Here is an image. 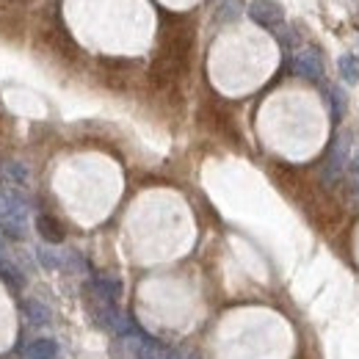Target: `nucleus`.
Here are the masks:
<instances>
[{
  "label": "nucleus",
  "instance_id": "obj_1",
  "mask_svg": "<svg viewBox=\"0 0 359 359\" xmlns=\"http://www.w3.org/2000/svg\"><path fill=\"white\" fill-rule=\"evenodd\" d=\"M348 155H351V133L340 130L334 133V138L326 146V157H323V168H320V180L326 185H334L345 171H348Z\"/></svg>",
  "mask_w": 359,
  "mask_h": 359
},
{
  "label": "nucleus",
  "instance_id": "obj_2",
  "mask_svg": "<svg viewBox=\"0 0 359 359\" xmlns=\"http://www.w3.org/2000/svg\"><path fill=\"white\" fill-rule=\"evenodd\" d=\"M293 72L309 83H320L323 80V58L315 47H307V50H298L295 58H293Z\"/></svg>",
  "mask_w": 359,
  "mask_h": 359
},
{
  "label": "nucleus",
  "instance_id": "obj_3",
  "mask_svg": "<svg viewBox=\"0 0 359 359\" xmlns=\"http://www.w3.org/2000/svg\"><path fill=\"white\" fill-rule=\"evenodd\" d=\"M246 14L262 28H279L284 22V8L276 0H251Z\"/></svg>",
  "mask_w": 359,
  "mask_h": 359
},
{
  "label": "nucleus",
  "instance_id": "obj_4",
  "mask_svg": "<svg viewBox=\"0 0 359 359\" xmlns=\"http://www.w3.org/2000/svg\"><path fill=\"white\" fill-rule=\"evenodd\" d=\"M36 229H39V235H41L47 243H61V240H64L61 224H58L52 215H47V213H39V215H36Z\"/></svg>",
  "mask_w": 359,
  "mask_h": 359
},
{
  "label": "nucleus",
  "instance_id": "obj_5",
  "mask_svg": "<svg viewBox=\"0 0 359 359\" xmlns=\"http://www.w3.org/2000/svg\"><path fill=\"white\" fill-rule=\"evenodd\" d=\"M337 69H340V77H342L348 86L359 83V58H356V55H340Z\"/></svg>",
  "mask_w": 359,
  "mask_h": 359
},
{
  "label": "nucleus",
  "instance_id": "obj_6",
  "mask_svg": "<svg viewBox=\"0 0 359 359\" xmlns=\"http://www.w3.org/2000/svg\"><path fill=\"white\" fill-rule=\"evenodd\" d=\"M329 99H331V119L334 122H342L345 110H348V99L342 94V88H329Z\"/></svg>",
  "mask_w": 359,
  "mask_h": 359
},
{
  "label": "nucleus",
  "instance_id": "obj_7",
  "mask_svg": "<svg viewBox=\"0 0 359 359\" xmlns=\"http://www.w3.org/2000/svg\"><path fill=\"white\" fill-rule=\"evenodd\" d=\"M240 11H243V0H224L221 8L215 11V17H218V22H232L240 17Z\"/></svg>",
  "mask_w": 359,
  "mask_h": 359
},
{
  "label": "nucleus",
  "instance_id": "obj_8",
  "mask_svg": "<svg viewBox=\"0 0 359 359\" xmlns=\"http://www.w3.org/2000/svg\"><path fill=\"white\" fill-rule=\"evenodd\" d=\"M348 174H351L353 180H359V155H356V157L348 163Z\"/></svg>",
  "mask_w": 359,
  "mask_h": 359
}]
</instances>
